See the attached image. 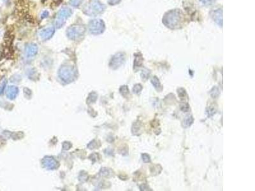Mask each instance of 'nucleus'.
Wrapping results in <instances>:
<instances>
[{
	"label": "nucleus",
	"instance_id": "nucleus-1",
	"mask_svg": "<svg viewBox=\"0 0 255 191\" xmlns=\"http://www.w3.org/2000/svg\"><path fill=\"white\" fill-rule=\"evenodd\" d=\"M185 21V16L180 9H173L167 12L164 14L163 24L170 30H177L182 26Z\"/></svg>",
	"mask_w": 255,
	"mask_h": 191
},
{
	"label": "nucleus",
	"instance_id": "nucleus-2",
	"mask_svg": "<svg viewBox=\"0 0 255 191\" xmlns=\"http://www.w3.org/2000/svg\"><path fill=\"white\" fill-rule=\"evenodd\" d=\"M106 7L105 5L98 1H91L83 6L82 12L85 15L90 17H96L102 14L105 12Z\"/></svg>",
	"mask_w": 255,
	"mask_h": 191
},
{
	"label": "nucleus",
	"instance_id": "nucleus-3",
	"mask_svg": "<svg viewBox=\"0 0 255 191\" xmlns=\"http://www.w3.org/2000/svg\"><path fill=\"white\" fill-rule=\"evenodd\" d=\"M59 78L65 84H70L74 82L77 78V73L75 68L70 65H63L58 71Z\"/></svg>",
	"mask_w": 255,
	"mask_h": 191
},
{
	"label": "nucleus",
	"instance_id": "nucleus-4",
	"mask_svg": "<svg viewBox=\"0 0 255 191\" xmlns=\"http://www.w3.org/2000/svg\"><path fill=\"white\" fill-rule=\"evenodd\" d=\"M86 31V28L84 25L77 23L71 25L67 28L66 34L70 40L78 41L84 37Z\"/></svg>",
	"mask_w": 255,
	"mask_h": 191
},
{
	"label": "nucleus",
	"instance_id": "nucleus-5",
	"mask_svg": "<svg viewBox=\"0 0 255 191\" xmlns=\"http://www.w3.org/2000/svg\"><path fill=\"white\" fill-rule=\"evenodd\" d=\"M73 14V10L70 7H63L58 11L57 16L55 20V27L60 29L65 24L68 19Z\"/></svg>",
	"mask_w": 255,
	"mask_h": 191
},
{
	"label": "nucleus",
	"instance_id": "nucleus-6",
	"mask_svg": "<svg viewBox=\"0 0 255 191\" xmlns=\"http://www.w3.org/2000/svg\"><path fill=\"white\" fill-rule=\"evenodd\" d=\"M88 30L89 33L93 35L96 36L102 34L105 30V24L102 19H93L89 22Z\"/></svg>",
	"mask_w": 255,
	"mask_h": 191
},
{
	"label": "nucleus",
	"instance_id": "nucleus-7",
	"mask_svg": "<svg viewBox=\"0 0 255 191\" xmlns=\"http://www.w3.org/2000/svg\"><path fill=\"white\" fill-rule=\"evenodd\" d=\"M126 60V54L119 52L113 56L109 62L110 68L112 69H117L124 65Z\"/></svg>",
	"mask_w": 255,
	"mask_h": 191
},
{
	"label": "nucleus",
	"instance_id": "nucleus-8",
	"mask_svg": "<svg viewBox=\"0 0 255 191\" xmlns=\"http://www.w3.org/2000/svg\"><path fill=\"white\" fill-rule=\"evenodd\" d=\"M43 166L47 170H54L59 167V163L56 159L52 156H46L41 161Z\"/></svg>",
	"mask_w": 255,
	"mask_h": 191
},
{
	"label": "nucleus",
	"instance_id": "nucleus-9",
	"mask_svg": "<svg viewBox=\"0 0 255 191\" xmlns=\"http://www.w3.org/2000/svg\"><path fill=\"white\" fill-rule=\"evenodd\" d=\"M210 15L212 19L216 24L221 27H223V9L217 8L212 10L210 12Z\"/></svg>",
	"mask_w": 255,
	"mask_h": 191
},
{
	"label": "nucleus",
	"instance_id": "nucleus-10",
	"mask_svg": "<svg viewBox=\"0 0 255 191\" xmlns=\"http://www.w3.org/2000/svg\"><path fill=\"white\" fill-rule=\"evenodd\" d=\"M55 34V28L53 26L47 27L41 30L40 32V36L41 40L47 41L50 40Z\"/></svg>",
	"mask_w": 255,
	"mask_h": 191
},
{
	"label": "nucleus",
	"instance_id": "nucleus-11",
	"mask_svg": "<svg viewBox=\"0 0 255 191\" xmlns=\"http://www.w3.org/2000/svg\"><path fill=\"white\" fill-rule=\"evenodd\" d=\"M38 46L33 43H28L25 46V53L28 57H33L38 53Z\"/></svg>",
	"mask_w": 255,
	"mask_h": 191
},
{
	"label": "nucleus",
	"instance_id": "nucleus-12",
	"mask_svg": "<svg viewBox=\"0 0 255 191\" xmlns=\"http://www.w3.org/2000/svg\"><path fill=\"white\" fill-rule=\"evenodd\" d=\"M19 90L17 87L16 86H9L7 89V91H6V96L10 100H14L16 98V97L17 96V95L19 94Z\"/></svg>",
	"mask_w": 255,
	"mask_h": 191
},
{
	"label": "nucleus",
	"instance_id": "nucleus-13",
	"mask_svg": "<svg viewBox=\"0 0 255 191\" xmlns=\"http://www.w3.org/2000/svg\"><path fill=\"white\" fill-rule=\"evenodd\" d=\"M143 57L140 53H137L135 54L133 69L135 71L139 69L143 65Z\"/></svg>",
	"mask_w": 255,
	"mask_h": 191
},
{
	"label": "nucleus",
	"instance_id": "nucleus-14",
	"mask_svg": "<svg viewBox=\"0 0 255 191\" xmlns=\"http://www.w3.org/2000/svg\"><path fill=\"white\" fill-rule=\"evenodd\" d=\"M151 84H152L154 88L156 89V91L160 92L163 91V86L161 85V84L159 78H158L156 76H154L153 77L151 78Z\"/></svg>",
	"mask_w": 255,
	"mask_h": 191
},
{
	"label": "nucleus",
	"instance_id": "nucleus-15",
	"mask_svg": "<svg viewBox=\"0 0 255 191\" xmlns=\"http://www.w3.org/2000/svg\"><path fill=\"white\" fill-rule=\"evenodd\" d=\"M141 129H142V123L140 121L137 120V122H135L133 125H132L131 132L133 135L139 136L141 134Z\"/></svg>",
	"mask_w": 255,
	"mask_h": 191
},
{
	"label": "nucleus",
	"instance_id": "nucleus-16",
	"mask_svg": "<svg viewBox=\"0 0 255 191\" xmlns=\"http://www.w3.org/2000/svg\"><path fill=\"white\" fill-rule=\"evenodd\" d=\"M194 122V118H193L192 115H186L182 120V126L185 128H188L191 126Z\"/></svg>",
	"mask_w": 255,
	"mask_h": 191
},
{
	"label": "nucleus",
	"instance_id": "nucleus-17",
	"mask_svg": "<svg viewBox=\"0 0 255 191\" xmlns=\"http://www.w3.org/2000/svg\"><path fill=\"white\" fill-rule=\"evenodd\" d=\"M161 171H162V167L159 164H154L150 168L151 173L153 176H156V175H159Z\"/></svg>",
	"mask_w": 255,
	"mask_h": 191
},
{
	"label": "nucleus",
	"instance_id": "nucleus-18",
	"mask_svg": "<svg viewBox=\"0 0 255 191\" xmlns=\"http://www.w3.org/2000/svg\"><path fill=\"white\" fill-rule=\"evenodd\" d=\"M177 94H178V96L179 97L180 100H185L186 99V100H188V94H187L185 88L179 87L177 89Z\"/></svg>",
	"mask_w": 255,
	"mask_h": 191
},
{
	"label": "nucleus",
	"instance_id": "nucleus-19",
	"mask_svg": "<svg viewBox=\"0 0 255 191\" xmlns=\"http://www.w3.org/2000/svg\"><path fill=\"white\" fill-rule=\"evenodd\" d=\"M100 174L102 176L105 177H112L114 175V172L111 170V169H108L107 168H102V170L100 171Z\"/></svg>",
	"mask_w": 255,
	"mask_h": 191
},
{
	"label": "nucleus",
	"instance_id": "nucleus-20",
	"mask_svg": "<svg viewBox=\"0 0 255 191\" xmlns=\"http://www.w3.org/2000/svg\"><path fill=\"white\" fill-rule=\"evenodd\" d=\"M209 94L214 99H217L220 95V90L217 86H214L209 92Z\"/></svg>",
	"mask_w": 255,
	"mask_h": 191
},
{
	"label": "nucleus",
	"instance_id": "nucleus-21",
	"mask_svg": "<svg viewBox=\"0 0 255 191\" xmlns=\"http://www.w3.org/2000/svg\"><path fill=\"white\" fill-rule=\"evenodd\" d=\"M119 92L124 98H128L130 94V91L127 85H122L119 89Z\"/></svg>",
	"mask_w": 255,
	"mask_h": 191
},
{
	"label": "nucleus",
	"instance_id": "nucleus-22",
	"mask_svg": "<svg viewBox=\"0 0 255 191\" xmlns=\"http://www.w3.org/2000/svg\"><path fill=\"white\" fill-rule=\"evenodd\" d=\"M97 98H98L97 94L95 92H93L91 94H89V96L88 98V100H87V103L88 104L94 103L96 101V100H97Z\"/></svg>",
	"mask_w": 255,
	"mask_h": 191
},
{
	"label": "nucleus",
	"instance_id": "nucleus-23",
	"mask_svg": "<svg viewBox=\"0 0 255 191\" xmlns=\"http://www.w3.org/2000/svg\"><path fill=\"white\" fill-rule=\"evenodd\" d=\"M150 74H151V71L149 69H148L147 68L144 69L142 71L140 74L142 80L143 81H146L147 80H148V78H149Z\"/></svg>",
	"mask_w": 255,
	"mask_h": 191
},
{
	"label": "nucleus",
	"instance_id": "nucleus-24",
	"mask_svg": "<svg viewBox=\"0 0 255 191\" xmlns=\"http://www.w3.org/2000/svg\"><path fill=\"white\" fill-rule=\"evenodd\" d=\"M205 112L209 118V117H212V116H214V115L216 113V109L215 108H214L213 106H209L206 108Z\"/></svg>",
	"mask_w": 255,
	"mask_h": 191
},
{
	"label": "nucleus",
	"instance_id": "nucleus-25",
	"mask_svg": "<svg viewBox=\"0 0 255 191\" xmlns=\"http://www.w3.org/2000/svg\"><path fill=\"white\" fill-rule=\"evenodd\" d=\"M142 89H143L142 85L140 84H135L133 86V89H132V91H133V94L138 95V94H140L141 93L142 91Z\"/></svg>",
	"mask_w": 255,
	"mask_h": 191
},
{
	"label": "nucleus",
	"instance_id": "nucleus-26",
	"mask_svg": "<svg viewBox=\"0 0 255 191\" xmlns=\"http://www.w3.org/2000/svg\"><path fill=\"white\" fill-rule=\"evenodd\" d=\"M83 0H70L69 3L71 6L75 8H77L82 4Z\"/></svg>",
	"mask_w": 255,
	"mask_h": 191
},
{
	"label": "nucleus",
	"instance_id": "nucleus-27",
	"mask_svg": "<svg viewBox=\"0 0 255 191\" xmlns=\"http://www.w3.org/2000/svg\"><path fill=\"white\" fill-rule=\"evenodd\" d=\"M142 156V160L144 162V163H149L151 161V159L150 155L147 154V153H144L141 155Z\"/></svg>",
	"mask_w": 255,
	"mask_h": 191
},
{
	"label": "nucleus",
	"instance_id": "nucleus-28",
	"mask_svg": "<svg viewBox=\"0 0 255 191\" xmlns=\"http://www.w3.org/2000/svg\"><path fill=\"white\" fill-rule=\"evenodd\" d=\"M180 109L182 112H188L189 110V105L188 103H182L180 105Z\"/></svg>",
	"mask_w": 255,
	"mask_h": 191
},
{
	"label": "nucleus",
	"instance_id": "nucleus-29",
	"mask_svg": "<svg viewBox=\"0 0 255 191\" xmlns=\"http://www.w3.org/2000/svg\"><path fill=\"white\" fill-rule=\"evenodd\" d=\"M11 82H19L21 80V77L20 75H15L14 76H12V77L10 78Z\"/></svg>",
	"mask_w": 255,
	"mask_h": 191
},
{
	"label": "nucleus",
	"instance_id": "nucleus-30",
	"mask_svg": "<svg viewBox=\"0 0 255 191\" xmlns=\"http://www.w3.org/2000/svg\"><path fill=\"white\" fill-rule=\"evenodd\" d=\"M200 2L202 3L203 5H206V6H209V5H212L213 3H214L216 0H200Z\"/></svg>",
	"mask_w": 255,
	"mask_h": 191
},
{
	"label": "nucleus",
	"instance_id": "nucleus-31",
	"mask_svg": "<svg viewBox=\"0 0 255 191\" xmlns=\"http://www.w3.org/2000/svg\"><path fill=\"white\" fill-rule=\"evenodd\" d=\"M139 189H140V190H143V191H145V190H153L152 189H151V188L146 183L141 184L140 186H139Z\"/></svg>",
	"mask_w": 255,
	"mask_h": 191
},
{
	"label": "nucleus",
	"instance_id": "nucleus-32",
	"mask_svg": "<svg viewBox=\"0 0 255 191\" xmlns=\"http://www.w3.org/2000/svg\"><path fill=\"white\" fill-rule=\"evenodd\" d=\"M6 84H7L6 80H5L3 81V82L1 83V85H0V95H1L3 93V92H4Z\"/></svg>",
	"mask_w": 255,
	"mask_h": 191
},
{
	"label": "nucleus",
	"instance_id": "nucleus-33",
	"mask_svg": "<svg viewBox=\"0 0 255 191\" xmlns=\"http://www.w3.org/2000/svg\"><path fill=\"white\" fill-rule=\"evenodd\" d=\"M72 146V144H71V143L69 142H64L63 144V148L64 150H69L70 148H71Z\"/></svg>",
	"mask_w": 255,
	"mask_h": 191
},
{
	"label": "nucleus",
	"instance_id": "nucleus-34",
	"mask_svg": "<svg viewBox=\"0 0 255 191\" xmlns=\"http://www.w3.org/2000/svg\"><path fill=\"white\" fill-rule=\"evenodd\" d=\"M121 1L122 0H108V3L110 5L114 6L119 4Z\"/></svg>",
	"mask_w": 255,
	"mask_h": 191
},
{
	"label": "nucleus",
	"instance_id": "nucleus-35",
	"mask_svg": "<svg viewBox=\"0 0 255 191\" xmlns=\"http://www.w3.org/2000/svg\"><path fill=\"white\" fill-rule=\"evenodd\" d=\"M100 145V144H98V143H96H96L95 144V143H93V142H91V143H89V144L88 145V147L89 148H90V149H93V148H97L96 147H98V146Z\"/></svg>",
	"mask_w": 255,
	"mask_h": 191
},
{
	"label": "nucleus",
	"instance_id": "nucleus-36",
	"mask_svg": "<svg viewBox=\"0 0 255 191\" xmlns=\"http://www.w3.org/2000/svg\"><path fill=\"white\" fill-rule=\"evenodd\" d=\"M24 93L26 96L27 98L31 97V91L28 88H24Z\"/></svg>",
	"mask_w": 255,
	"mask_h": 191
},
{
	"label": "nucleus",
	"instance_id": "nucleus-37",
	"mask_svg": "<svg viewBox=\"0 0 255 191\" xmlns=\"http://www.w3.org/2000/svg\"><path fill=\"white\" fill-rule=\"evenodd\" d=\"M49 12H48L47 10H45L42 13H41V19H46V18H47L48 17H49Z\"/></svg>",
	"mask_w": 255,
	"mask_h": 191
},
{
	"label": "nucleus",
	"instance_id": "nucleus-38",
	"mask_svg": "<svg viewBox=\"0 0 255 191\" xmlns=\"http://www.w3.org/2000/svg\"><path fill=\"white\" fill-rule=\"evenodd\" d=\"M105 154H107L108 155H111V156L114 155V150H113L112 149H111V148L106 149V150H105Z\"/></svg>",
	"mask_w": 255,
	"mask_h": 191
}]
</instances>
